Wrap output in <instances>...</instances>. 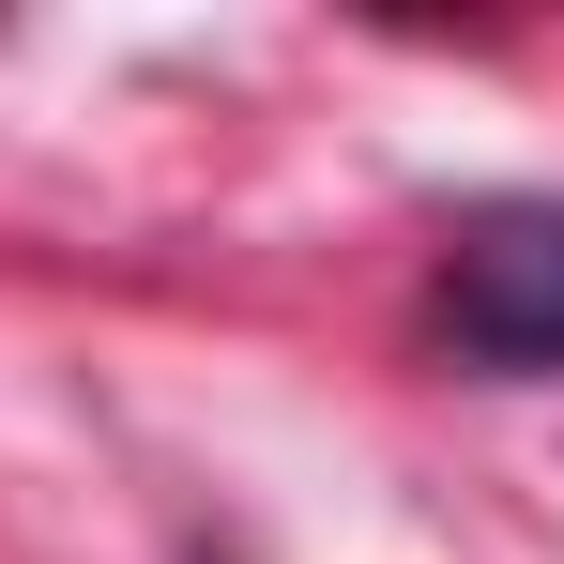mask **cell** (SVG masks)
<instances>
[{
	"instance_id": "obj_1",
	"label": "cell",
	"mask_w": 564,
	"mask_h": 564,
	"mask_svg": "<svg viewBox=\"0 0 564 564\" xmlns=\"http://www.w3.org/2000/svg\"><path fill=\"white\" fill-rule=\"evenodd\" d=\"M443 336L473 367H503V381L564 367V198L458 214V245H443Z\"/></svg>"
}]
</instances>
